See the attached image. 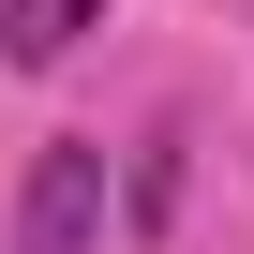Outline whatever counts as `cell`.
<instances>
[{
    "instance_id": "obj_2",
    "label": "cell",
    "mask_w": 254,
    "mask_h": 254,
    "mask_svg": "<svg viewBox=\"0 0 254 254\" xmlns=\"http://www.w3.org/2000/svg\"><path fill=\"white\" fill-rule=\"evenodd\" d=\"M90 30H105V0H0V60L15 75H60Z\"/></svg>"
},
{
    "instance_id": "obj_1",
    "label": "cell",
    "mask_w": 254,
    "mask_h": 254,
    "mask_svg": "<svg viewBox=\"0 0 254 254\" xmlns=\"http://www.w3.org/2000/svg\"><path fill=\"white\" fill-rule=\"evenodd\" d=\"M90 239H105V150L60 135L30 165V194H15V254H90Z\"/></svg>"
}]
</instances>
